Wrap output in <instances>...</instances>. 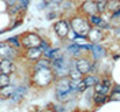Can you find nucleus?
I'll return each instance as SVG.
<instances>
[{
    "mask_svg": "<svg viewBox=\"0 0 120 112\" xmlns=\"http://www.w3.org/2000/svg\"><path fill=\"white\" fill-rule=\"evenodd\" d=\"M56 74L52 66H36L33 64L30 73V85L36 89H46L56 81Z\"/></svg>",
    "mask_w": 120,
    "mask_h": 112,
    "instance_id": "f257e3e1",
    "label": "nucleus"
},
{
    "mask_svg": "<svg viewBox=\"0 0 120 112\" xmlns=\"http://www.w3.org/2000/svg\"><path fill=\"white\" fill-rule=\"evenodd\" d=\"M68 22H70V26H71V30L74 31L76 36H82V37H86L89 30L91 29V25L89 22V18L85 16V15L79 14L78 11L75 12L72 16L68 18Z\"/></svg>",
    "mask_w": 120,
    "mask_h": 112,
    "instance_id": "f03ea898",
    "label": "nucleus"
},
{
    "mask_svg": "<svg viewBox=\"0 0 120 112\" xmlns=\"http://www.w3.org/2000/svg\"><path fill=\"white\" fill-rule=\"evenodd\" d=\"M53 31L59 40L67 41L70 31H71V26H70V22H68L67 18H60L59 21L53 23Z\"/></svg>",
    "mask_w": 120,
    "mask_h": 112,
    "instance_id": "7ed1b4c3",
    "label": "nucleus"
},
{
    "mask_svg": "<svg viewBox=\"0 0 120 112\" xmlns=\"http://www.w3.org/2000/svg\"><path fill=\"white\" fill-rule=\"evenodd\" d=\"M19 40H21V44H22V48H34V46H40L41 42H42V37L38 36L37 33L34 31H26L19 36Z\"/></svg>",
    "mask_w": 120,
    "mask_h": 112,
    "instance_id": "20e7f679",
    "label": "nucleus"
},
{
    "mask_svg": "<svg viewBox=\"0 0 120 112\" xmlns=\"http://www.w3.org/2000/svg\"><path fill=\"white\" fill-rule=\"evenodd\" d=\"M74 62H75V67L78 68L83 75L89 74L90 71L93 70L94 64L97 63V62H94V60L91 59L90 53L89 55H83L81 58H76V59H74Z\"/></svg>",
    "mask_w": 120,
    "mask_h": 112,
    "instance_id": "39448f33",
    "label": "nucleus"
},
{
    "mask_svg": "<svg viewBox=\"0 0 120 112\" xmlns=\"http://www.w3.org/2000/svg\"><path fill=\"white\" fill-rule=\"evenodd\" d=\"M86 38H87V41H89L90 44H93V45L101 44L105 38H106V29H104V27H97V26H91V29L89 30Z\"/></svg>",
    "mask_w": 120,
    "mask_h": 112,
    "instance_id": "423d86ee",
    "label": "nucleus"
},
{
    "mask_svg": "<svg viewBox=\"0 0 120 112\" xmlns=\"http://www.w3.org/2000/svg\"><path fill=\"white\" fill-rule=\"evenodd\" d=\"M78 12L85 15V16H91V15L98 14V8H97V3L96 0H83L82 3L78 7Z\"/></svg>",
    "mask_w": 120,
    "mask_h": 112,
    "instance_id": "0eeeda50",
    "label": "nucleus"
},
{
    "mask_svg": "<svg viewBox=\"0 0 120 112\" xmlns=\"http://www.w3.org/2000/svg\"><path fill=\"white\" fill-rule=\"evenodd\" d=\"M71 90H72V88H71V79L68 78V75L56 78V81H55V93H56V96L68 93Z\"/></svg>",
    "mask_w": 120,
    "mask_h": 112,
    "instance_id": "6e6552de",
    "label": "nucleus"
},
{
    "mask_svg": "<svg viewBox=\"0 0 120 112\" xmlns=\"http://www.w3.org/2000/svg\"><path fill=\"white\" fill-rule=\"evenodd\" d=\"M19 52L12 48L11 45L8 44V41H0V59H12L18 58Z\"/></svg>",
    "mask_w": 120,
    "mask_h": 112,
    "instance_id": "1a4fd4ad",
    "label": "nucleus"
},
{
    "mask_svg": "<svg viewBox=\"0 0 120 112\" xmlns=\"http://www.w3.org/2000/svg\"><path fill=\"white\" fill-rule=\"evenodd\" d=\"M44 56V52L40 46H34V48H26L23 52V58L29 62H37L38 59H41Z\"/></svg>",
    "mask_w": 120,
    "mask_h": 112,
    "instance_id": "9d476101",
    "label": "nucleus"
},
{
    "mask_svg": "<svg viewBox=\"0 0 120 112\" xmlns=\"http://www.w3.org/2000/svg\"><path fill=\"white\" fill-rule=\"evenodd\" d=\"M15 71H16V66L12 59H0V73L11 75Z\"/></svg>",
    "mask_w": 120,
    "mask_h": 112,
    "instance_id": "9b49d317",
    "label": "nucleus"
},
{
    "mask_svg": "<svg viewBox=\"0 0 120 112\" xmlns=\"http://www.w3.org/2000/svg\"><path fill=\"white\" fill-rule=\"evenodd\" d=\"M98 79H100V77H96L93 73H89V74L83 75V82H85V85L87 88H93L98 82Z\"/></svg>",
    "mask_w": 120,
    "mask_h": 112,
    "instance_id": "f8f14e48",
    "label": "nucleus"
},
{
    "mask_svg": "<svg viewBox=\"0 0 120 112\" xmlns=\"http://www.w3.org/2000/svg\"><path fill=\"white\" fill-rule=\"evenodd\" d=\"M15 86L14 85H8V86H4L0 89V97L1 98H11L12 94H14Z\"/></svg>",
    "mask_w": 120,
    "mask_h": 112,
    "instance_id": "ddd939ff",
    "label": "nucleus"
},
{
    "mask_svg": "<svg viewBox=\"0 0 120 112\" xmlns=\"http://www.w3.org/2000/svg\"><path fill=\"white\" fill-rule=\"evenodd\" d=\"M106 100H108V94H102V93H94V92H93V101H94V104H96V105L104 104Z\"/></svg>",
    "mask_w": 120,
    "mask_h": 112,
    "instance_id": "4468645a",
    "label": "nucleus"
},
{
    "mask_svg": "<svg viewBox=\"0 0 120 112\" xmlns=\"http://www.w3.org/2000/svg\"><path fill=\"white\" fill-rule=\"evenodd\" d=\"M8 44L11 45L12 48H15L16 51H19L21 48H22V44H21V40H19V36H16V37H10L7 40Z\"/></svg>",
    "mask_w": 120,
    "mask_h": 112,
    "instance_id": "2eb2a0df",
    "label": "nucleus"
},
{
    "mask_svg": "<svg viewBox=\"0 0 120 112\" xmlns=\"http://www.w3.org/2000/svg\"><path fill=\"white\" fill-rule=\"evenodd\" d=\"M8 85H11V75L0 73V88H4Z\"/></svg>",
    "mask_w": 120,
    "mask_h": 112,
    "instance_id": "dca6fc26",
    "label": "nucleus"
},
{
    "mask_svg": "<svg viewBox=\"0 0 120 112\" xmlns=\"http://www.w3.org/2000/svg\"><path fill=\"white\" fill-rule=\"evenodd\" d=\"M29 3H30V0H16V7L21 10V12H25L26 11V8L29 7Z\"/></svg>",
    "mask_w": 120,
    "mask_h": 112,
    "instance_id": "f3484780",
    "label": "nucleus"
},
{
    "mask_svg": "<svg viewBox=\"0 0 120 112\" xmlns=\"http://www.w3.org/2000/svg\"><path fill=\"white\" fill-rule=\"evenodd\" d=\"M108 98L112 100V101H119L120 100V89L119 90H113L112 93H109Z\"/></svg>",
    "mask_w": 120,
    "mask_h": 112,
    "instance_id": "a211bd4d",
    "label": "nucleus"
},
{
    "mask_svg": "<svg viewBox=\"0 0 120 112\" xmlns=\"http://www.w3.org/2000/svg\"><path fill=\"white\" fill-rule=\"evenodd\" d=\"M4 1H6L7 7H10V6H14L15 3H16V0H4Z\"/></svg>",
    "mask_w": 120,
    "mask_h": 112,
    "instance_id": "6ab92c4d",
    "label": "nucleus"
},
{
    "mask_svg": "<svg viewBox=\"0 0 120 112\" xmlns=\"http://www.w3.org/2000/svg\"><path fill=\"white\" fill-rule=\"evenodd\" d=\"M0 89H1V88H0Z\"/></svg>",
    "mask_w": 120,
    "mask_h": 112,
    "instance_id": "aec40b11",
    "label": "nucleus"
}]
</instances>
